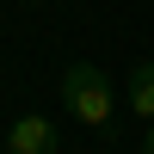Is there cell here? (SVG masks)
I'll return each instance as SVG.
<instances>
[{"instance_id":"1","label":"cell","mask_w":154,"mask_h":154,"mask_svg":"<svg viewBox=\"0 0 154 154\" xmlns=\"http://www.w3.org/2000/svg\"><path fill=\"white\" fill-rule=\"evenodd\" d=\"M62 99H68V117L86 123V130H111V117H117V86H111V74H99L93 62H68Z\"/></svg>"},{"instance_id":"2","label":"cell","mask_w":154,"mask_h":154,"mask_svg":"<svg viewBox=\"0 0 154 154\" xmlns=\"http://www.w3.org/2000/svg\"><path fill=\"white\" fill-rule=\"evenodd\" d=\"M56 148H62L56 123L37 117V111H31V117H19V123L6 130V154H56Z\"/></svg>"},{"instance_id":"3","label":"cell","mask_w":154,"mask_h":154,"mask_svg":"<svg viewBox=\"0 0 154 154\" xmlns=\"http://www.w3.org/2000/svg\"><path fill=\"white\" fill-rule=\"evenodd\" d=\"M123 86H130V111H136L142 123H154V62H136Z\"/></svg>"},{"instance_id":"4","label":"cell","mask_w":154,"mask_h":154,"mask_svg":"<svg viewBox=\"0 0 154 154\" xmlns=\"http://www.w3.org/2000/svg\"><path fill=\"white\" fill-rule=\"evenodd\" d=\"M142 154H154V123H148V136H142Z\"/></svg>"},{"instance_id":"5","label":"cell","mask_w":154,"mask_h":154,"mask_svg":"<svg viewBox=\"0 0 154 154\" xmlns=\"http://www.w3.org/2000/svg\"><path fill=\"white\" fill-rule=\"evenodd\" d=\"M31 6H43V0H31Z\"/></svg>"}]
</instances>
